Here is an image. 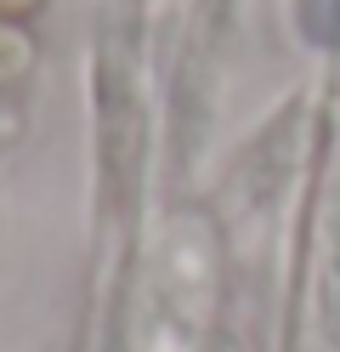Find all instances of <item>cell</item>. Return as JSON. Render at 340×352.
<instances>
[{
    "label": "cell",
    "instance_id": "obj_1",
    "mask_svg": "<svg viewBox=\"0 0 340 352\" xmlns=\"http://www.w3.org/2000/svg\"><path fill=\"white\" fill-rule=\"evenodd\" d=\"M216 296H221V245L210 216L199 210L165 216L159 245L148 256L142 318H136L142 352H199L216 318Z\"/></svg>",
    "mask_w": 340,
    "mask_h": 352
}]
</instances>
